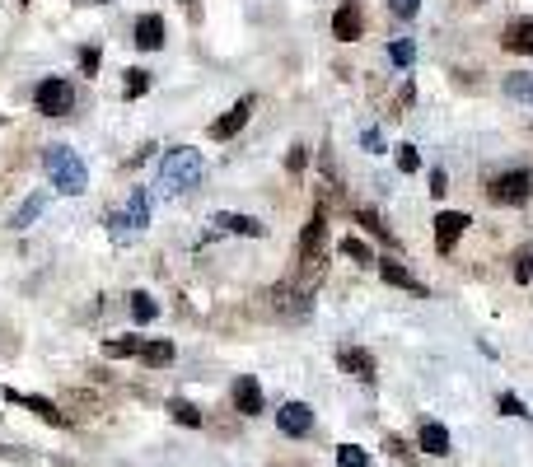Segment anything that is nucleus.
<instances>
[{
  "label": "nucleus",
  "mask_w": 533,
  "mask_h": 467,
  "mask_svg": "<svg viewBox=\"0 0 533 467\" xmlns=\"http://www.w3.org/2000/svg\"><path fill=\"white\" fill-rule=\"evenodd\" d=\"M202 178H206V159L192 145H173L169 155L159 159V192L164 197H188V192L202 187Z\"/></svg>",
  "instance_id": "obj_1"
},
{
  "label": "nucleus",
  "mask_w": 533,
  "mask_h": 467,
  "mask_svg": "<svg viewBox=\"0 0 533 467\" xmlns=\"http://www.w3.org/2000/svg\"><path fill=\"white\" fill-rule=\"evenodd\" d=\"M295 262H300L304 276H323V262H328V201L318 197L309 225H304L300 243H295Z\"/></svg>",
  "instance_id": "obj_2"
},
{
  "label": "nucleus",
  "mask_w": 533,
  "mask_h": 467,
  "mask_svg": "<svg viewBox=\"0 0 533 467\" xmlns=\"http://www.w3.org/2000/svg\"><path fill=\"white\" fill-rule=\"evenodd\" d=\"M43 169H47V178H52V187L66 192V197H80V192L89 187L85 159L75 155L71 145H47V150H43Z\"/></svg>",
  "instance_id": "obj_3"
},
{
  "label": "nucleus",
  "mask_w": 533,
  "mask_h": 467,
  "mask_svg": "<svg viewBox=\"0 0 533 467\" xmlns=\"http://www.w3.org/2000/svg\"><path fill=\"white\" fill-rule=\"evenodd\" d=\"M487 197L496 201V206H524V201L533 197V173L529 169H505L496 173L487 183Z\"/></svg>",
  "instance_id": "obj_4"
},
{
  "label": "nucleus",
  "mask_w": 533,
  "mask_h": 467,
  "mask_svg": "<svg viewBox=\"0 0 533 467\" xmlns=\"http://www.w3.org/2000/svg\"><path fill=\"white\" fill-rule=\"evenodd\" d=\"M33 103H38V113L43 117H66L75 108V89L61 80V75H47L43 85L33 89Z\"/></svg>",
  "instance_id": "obj_5"
},
{
  "label": "nucleus",
  "mask_w": 533,
  "mask_h": 467,
  "mask_svg": "<svg viewBox=\"0 0 533 467\" xmlns=\"http://www.w3.org/2000/svg\"><path fill=\"white\" fill-rule=\"evenodd\" d=\"M473 225V220H468V215L463 211H440L435 215V253H454V243L463 239V229Z\"/></svg>",
  "instance_id": "obj_6"
},
{
  "label": "nucleus",
  "mask_w": 533,
  "mask_h": 467,
  "mask_svg": "<svg viewBox=\"0 0 533 467\" xmlns=\"http://www.w3.org/2000/svg\"><path fill=\"white\" fill-rule=\"evenodd\" d=\"M337 365H342L351 379H361V383H375L379 379L375 355L365 351V346H342V351H337Z\"/></svg>",
  "instance_id": "obj_7"
},
{
  "label": "nucleus",
  "mask_w": 533,
  "mask_h": 467,
  "mask_svg": "<svg viewBox=\"0 0 533 467\" xmlns=\"http://www.w3.org/2000/svg\"><path fill=\"white\" fill-rule=\"evenodd\" d=\"M248 117H253V94H248V99H239L230 113L211 122V141H234V136L248 127Z\"/></svg>",
  "instance_id": "obj_8"
},
{
  "label": "nucleus",
  "mask_w": 533,
  "mask_h": 467,
  "mask_svg": "<svg viewBox=\"0 0 533 467\" xmlns=\"http://www.w3.org/2000/svg\"><path fill=\"white\" fill-rule=\"evenodd\" d=\"M230 397H234V411H239V416H262V407H267V402H262V383L253 379V374H239Z\"/></svg>",
  "instance_id": "obj_9"
},
{
  "label": "nucleus",
  "mask_w": 533,
  "mask_h": 467,
  "mask_svg": "<svg viewBox=\"0 0 533 467\" xmlns=\"http://www.w3.org/2000/svg\"><path fill=\"white\" fill-rule=\"evenodd\" d=\"M276 425H281V435L304 439L309 430H314V411L304 407V402H286V407L276 411Z\"/></svg>",
  "instance_id": "obj_10"
},
{
  "label": "nucleus",
  "mask_w": 533,
  "mask_h": 467,
  "mask_svg": "<svg viewBox=\"0 0 533 467\" xmlns=\"http://www.w3.org/2000/svg\"><path fill=\"white\" fill-rule=\"evenodd\" d=\"M5 402H19V407L38 411L47 425H71V416H66L57 402H47V397H38V393H15V388H5Z\"/></svg>",
  "instance_id": "obj_11"
},
{
  "label": "nucleus",
  "mask_w": 533,
  "mask_h": 467,
  "mask_svg": "<svg viewBox=\"0 0 533 467\" xmlns=\"http://www.w3.org/2000/svg\"><path fill=\"white\" fill-rule=\"evenodd\" d=\"M131 43L141 47V52H159V47H164V19L141 15L136 24H131Z\"/></svg>",
  "instance_id": "obj_12"
},
{
  "label": "nucleus",
  "mask_w": 533,
  "mask_h": 467,
  "mask_svg": "<svg viewBox=\"0 0 533 467\" xmlns=\"http://www.w3.org/2000/svg\"><path fill=\"white\" fill-rule=\"evenodd\" d=\"M505 52H519V57H533V19H510L501 33Z\"/></svg>",
  "instance_id": "obj_13"
},
{
  "label": "nucleus",
  "mask_w": 533,
  "mask_h": 467,
  "mask_svg": "<svg viewBox=\"0 0 533 467\" xmlns=\"http://www.w3.org/2000/svg\"><path fill=\"white\" fill-rule=\"evenodd\" d=\"M361 29H365V19H361V5H356V0H346L342 10H337V15H332V33H337V38H342V43H356V38H361Z\"/></svg>",
  "instance_id": "obj_14"
},
{
  "label": "nucleus",
  "mask_w": 533,
  "mask_h": 467,
  "mask_svg": "<svg viewBox=\"0 0 533 467\" xmlns=\"http://www.w3.org/2000/svg\"><path fill=\"white\" fill-rule=\"evenodd\" d=\"M379 276H384L389 285H398V290H412V295L426 299V285H421L417 276H412V271L403 267V262H389V257H384V262H379Z\"/></svg>",
  "instance_id": "obj_15"
},
{
  "label": "nucleus",
  "mask_w": 533,
  "mask_h": 467,
  "mask_svg": "<svg viewBox=\"0 0 533 467\" xmlns=\"http://www.w3.org/2000/svg\"><path fill=\"white\" fill-rule=\"evenodd\" d=\"M216 225L225 229V234H248V239H262V234H267L262 220H253V215H234V211H220Z\"/></svg>",
  "instance_id": "obj_16"
},
{
  "label": "nucleus",
  "mask_w": 533,
  "mask_h": 467,
  "mask_svg": "<svg viewBox=\"0 0 533 467\" xmlns=\"http://www.w3.org/2000/svg\"><path fill=\"white\" fill-rule=\"evenodd\" d=\"M421 449L435 453V458H445V453L454 449V439H449V430L440 421H421Z\"/></svg>",
  "instance_id": "obj_17"
},
{
  "label": "nucleus",
  "mask_w": 533,
  "mask_h": 467,
  "mask_svg": "<svg viewBox=\"0 0 533 467\" xmlns=\"http://www.w3.org/2000/svg\"><path fill=\"white\" fill-rule=\"evenodd\" d=\"M501 89H505V99H515V103H524V108H533V71H510L501 80Z\"/></svg>",
  "instance_id": "obj_18"
},
{
  "label": "nucleus",
  "mask_w": 533,
  "mask_h": 467,
  "mask_svg": "<svg viewBox=\"0 0 533 467\" xmlns=\"http://www.w3.org/2000/svg\"><path fill=\"white\" fill-rule=\"evenodd\" d=\"M356 220H361V225L370 229V234H375L379 243H389V248H393V243H398V239H393V229L384 225V215H379L375 206H361V211H356Z\"/></svg>",
  "instance_id": "obj_19"
},
{
  "label": "nucleus",
  "mask_w": 533,
  "mask_h": 467,
  "mask_svg": "<svg viewBox=\"0 0 533 467\" xmlns=\"http://www.w3.org/2000/svg\"><path fill=\"white\" fill-rule=\"evenodd\" d=\"M131 220V225H136V234H141L145 225H150V197H145L141 187H136V192H131V201H127V211H122Z\"/></svg>",
  "instance_id": "obj_20"
},
{
  "label": "nucleus",
  "mask_w": 533,
  "mask_h": 467,
  "mask_svg": "<svg viewBox=\"0 0 533 467\" xmlns=\"http://www.w3.org/2000/svg\"><path fill=\"white\" fill-rule=\"evenodd\" d=\"M141 360H145L150 369L173 365V341H145V346H141Z\"/></svg>",
  "instance_id": "obj_21"
},
{
  "label": "nucleus",
  "mask_w": 533,
  "mask_h": 467,
  "mask_svg": "<svg viewBox=\"0 0 533 467\" xmlns=\"http://www.w3.org/2000/svg\"><path fill=\"white\" fill-rule=\"evenodd\" d=\"M342 257H351V262H361V267H370V262H379V257L370 253V243H365L361 234H351V239H342Z\"/></svg>",
  "instance_id": "obj_22"
},
{
  "label": "nucleus",
  "mask_w": 533,
  "mask_h": 467,
  "mask_svg": "<svg viewBox=\"0 0 533 467\" xmlns=\"http://www.w3.org/2000/svg\"><path fill=\"white\" fill-rule=\"evenodd\" d=\"M131 318H136L141 327H145V323H155V318H159V304L141 290V295H131Z\"/></svg>",
  "instance_id": "obj_23"
},
{
  "label": "nucleus",
  "mask_w": 533,
  "mask_h": 467,
  "mask_svg": "<svg viewBox=\"0 0 533 467\" xmlns=\"http://www.w3.org/2000/svg\"><path fill=\"white\" fill-rule=\"evenodd\" d=\"M169 411H173V421H178V425H188V430H197V425H202V411L192 407V402H183V397H173V402H169Z\"/></svg>",
  "instance_id": "obj_24"
},
{
  "label": "nucleus",
  "mask_w": 533,
  "mask_h": 467,
  "mask_svg": "<svg viewBox=\"0 0 533 467\" xmlns=\"http://www.w3.org/2000/svg\"><path fill=\"white\" fill-rule=\"evenodd\" d=\"M337 467H370V453L356 444H337Z\"/></svg>",
  "instance_id": "obj_25"
},
{
  "label": "nucleus",
  "mask_w": 533,
  "mask_h": 467,
  "mask_svg": "<svg viewBox=\"0 0 533 467\" xmlns=\"http://www.w3.org/2000/svg\"><path fill=\"white\" fill-rule=\"evenodd\" d=\"M141 346H145L141 337H113L108 346H103V351L113 355V360H122V355H141Z\"/></svg>",
  "instance_id": "obj_26"
},
{
  "label": "nucleus",
  "mask_w": 533,
  "mask_h": 467,
  "mask_svg": "<svg viewBox=\"0 0 533 467\" xmlns=\"http://www.w3.org/2000/svg\"><path fill=\"white\" fill-rule=\"evenodd\" d=\"M515 281H519V285H529V281H533V243H524V248L515 253Z\"/></svg>",
  "instance_id": "obj_27"
},
{
  "label": "nucleus",
  "mask_w": 533,
  "mask_h": 467,
  "mask_svg": "<svg viewBox=\"0 0 533 467\" xmlns=\"http://www.w3.org/2000/svg\"><path fill=\"white\" fill-rule=\"evenodd\" d=\"M150 89V71H127V85H122V99H141Z\"/></svg>",
  "instance_id": "obj_28"
},
{
  "label": "nucleus",
  "mask_w": 533,
  "mask_h": 467,
  "mask_svg": "<svg viewBox=\"0 0 533 467\" xmlns=\"http://www.w3.org/2000/svg\"><path fill=\"white\" fill-rule=\"evenodd\" d=\"M38 211H43V197H29V201H24V206L15 211V220H10V225H15V229H24L29 220H38Z\"/></svg>",
  "instance_id": "obj_29"
},
{
  "label": "nucleus",
  "mask_w": 533,
  "mask_h": 467,
  "mask_svg": "<svg viewBox=\"0 0 533 467\" xmlns=\"http://www.w3.org/2000/svg\"><path fill=\"white\" fill-rule=\"evenodd\" d=\"M389 61H393V66H403V71H407V66L417 61V47H412V43H407V38H403V43H393V47H389Z\"/></svg>",
  "instance_id": "obj_30"
},
{
  "label": "nucleus",
  "mask_w": 533,
  "mask_h": 467,
  "mask_svg": "<svg viewBox=\"0 0 533 467\" xmlns=\"http://www.w3.org/2000/svg\"><path fill=\"white\" fill-rule=\"evenodd\" d=\"M99 66H103V52H99V47H80V71H85V75H99Z\"/></svg>",
  "instance_id": "obj_31"
},
{
  "label": "nucleus",
  "mask_w": 533,
  "mask_h": 467,
  "mask_svg": "<svg viewBox=\"0 0 533 467\" xmlns=\"http://www.w3.org/2000/svg\"><path fill=\"white\" fill-rule=\"evenodd\" d=\"M501 411H505V416H519V421H529V416H533V411L524 407L515 393H501Z\"/></svg>",
  "instance_id": "obj_32"
},
{
  "label": "nucleus",
  "mask_w": 533,
  "mask_h": 467,
  "mask_svg": "<svg viewBox=\"0 0 533 467\" xmlns=\"http://www.w3.org/2000/svg\"><path fill=\"white\" fill-rule=\"evenodd\" d=\"M398 169H403V173H417V169H421L417 145H398Z\"/></svg>",
  "instance_id": "obj_33"
},
{
  "label": "nucleus",
  "mask_w": 533,
  "mask_h": 467,
  "mask_svg": "<svg viewBox=\"0 0 533 467\" xmlns=\"http://www.w3.org/2000/svg\"><path fill=\"white\" fill-rule=\"evenodd\" d=\"M389 10H393L398 19H412V15L421 10V0H389Z\"/></svg>",
  "instance_id": "obj_34"
},
{
  "label": "nucleus",
  "mask_w": 533,
  "mask_h": 467,
  "mask_svg": "<svg viewBox=\"0 0 533 467\" xmlns=\"http://www.w3.org/2000/svg\"><path fill=\"white\" fill-rule=\"evenodd\" d=\"M286 164H290V173H300L304 164H309V150H304V145H295V150H290V159H286Z\"/></svg>",
  "instance_id": "obj_35"
},
{
  "label": "nucleus",
  "mask_w": 533,
  "mask_h": 467,
  "mask_svg": "<svg viewBox=\"0 0 533 467\" xmlns=\"http://www.w3.org/2000/svg\"><path fill=\"white\" fill-rule=\"evenodd\" d=\"M445 183H449V178H445V173H440V169H435V173H431V197H445V192H449Z\"/></svg>",
  "instance_id": "obj_36"
},
{
  "label": "nucleus",
  "mask_w": 533,
  "mask_h": 467,
  "mask_svg": "<svg viewBox=\"0 0 533 467\" xmlns=\"http://www.w3.org/2000/svg\"><path fill=\"white\" fill-rule=\"evenodd\" d=\"M389 453H393V458H412V453H407V444H403V439H389Z\"/></svg>",
  "instance_id": "obj_37"
},
{
  "label": "nucleus",
  "mask_w": 533,
  "mask_h": 467,
  "mask_svg": "<svg viewBox=\"0 0 533 467\" xmlns=\"http://www.w3.org/2000/svg\"><path fill=\"white\" fill-rule=\"evenodd\" d=\"M85 5H108V0H85Z\"/></svg>",
  "instance_id": "obj_38"
},
{
  "label": "nucleus",
  "mask_w": 533,
  "mask_h": 467,
  "mask_svg": "<svg viewBox=\"0 0 533 467\" xmlns=\"http://www.w3.org/2000/svg\"><path fill=\"white\" fill-rule=\"evenodd\" d=\"M473 5H482V0H473Z\"/></svg>",
  "instance_id": "obj_39"
},
{
  "label": "nucleus",
  "mask_w": 533,
  "mask_h": 467,
  "mask_svg": "<svg viewBox=\"0 0 533 467\" xmlns=\"http://www.w3.org/2000/svg\"><path fill=\"white\" fill-rule=\"evenodd\" d=\"M24 5H29V0H24Z\"/></svg>",
  "instance_id": "obj_40"
}]
</instances>
